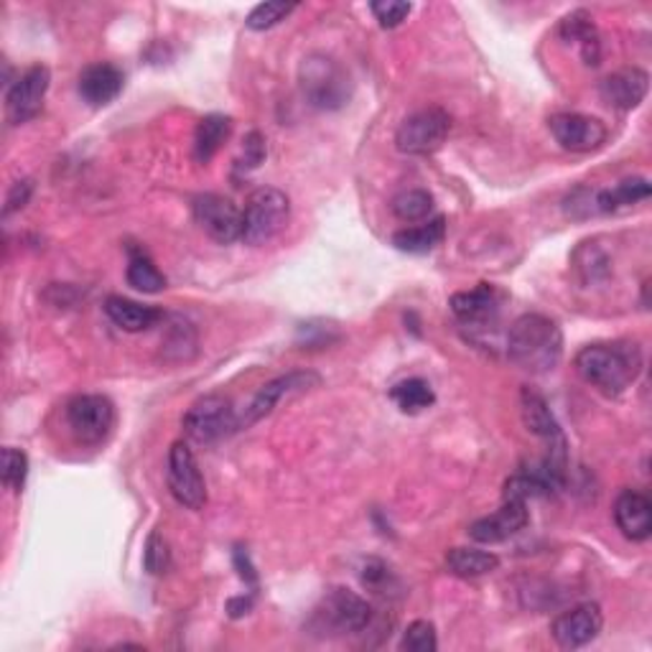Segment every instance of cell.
I'll return each instance as SVG.
<instances>
[{"label": "cell", "instance_id": "obj_14", "mask_svg": "<svg viewBox=\"0 0 652 652\" xmlns=\"http://www.w3.org/2000/svg\"><path fill=\"white\" fill-rule=\"evenodd\" d=\"M530 522L528 499L520 497H505L503 507L497 513L487 515L477 522L469 525V538L477 544H503V540L518 536V532Z\"/></svg>", "mask_w": 652, "mask_h": 652}, {"label": "cell", "instance_id": "obj_22", "mask_svg": "<svg viewBox=\"0 0 652 652\" xmlns=\"http://www.w3.org/2000/svg\"><path fill=\"white\" fill-rule=\"evenodd\" d=\"M230 133L232 121L227 115L201 117L197 133H194V158H197L199 164H207V161L222 148V143L230 138Z\"/></svg>", "mask_w": 652, "mask_h": 652}, {"label": "cell", "instance_id": "obj_32", "mask_svg": "<svg viewBox=\"0 0 652 652\" xmlns=\"http://www.w3.org/2000/svg\"><path fill=\"white\" fill-rule=\"evenodd\" d=\"M143 566L154 576L166 573L168 566H172V550H168V544L158 532H151L146 550H143Z\"/></svg>", "mask_w": 652, "mask_h": 652}, {"label": "cell", "instance_id": "obj_16", "mask_svg": "<svg viewBox=\"0 0 652 652\" xmlns=\"http://www.w3.org/2000/svg\"><path fill=\"white\" fill-rule=\"evenodd\" d=\"M648 87V72L640 70V66H627V70L609 74V77L601 82V97H604L614 110L627 113V110H634L645 100Z\"/></svg>", "mask_w": 652, "mask_h": 652}, {"label": "cell", "instance_id": "obj_18", "mask_svg": "<svg viewBox=\"0 0 652 652\" xmlns=\"http://www.w3.org/2000/svg\"><path fill=\"white\" fill-rule=\"evenodd\" d=\"M123 72L115 64H90L80 74V95L92 107H105L123 92Z\"/></svg>", "mask_w": 652, "mask_h": 652}, {"label": "cell", "instance_id": "obj_2", "mask_svg": "<svg viewBox=\"0 0 652 652\" xmlns=\"http://www.w3.org/2000/svg\"><path fill=\"white\" fill-rule=\"evenodd\" d=\"M507 358L530 375H544L563 358L561 327L544 313H522L507 334Z\"/></svg>", "mask_w": 652, "mask_h": 652}, {"label": "cell", "instance_id": "obj_9", "mask_svg": "<svg viewBox=\"0 0 652 652\" xmlns=\"http://www.w3.org/2000/svg\"><path fill=\"white\" fill-rule=\"evenodd\" d=\"M319 383H321L319 375L311 370H296V372H288V375L270 380V383L262 385L256 393V397L245 405V411L240 413V431L256 426L260 418L270 416V413L278 408V403H283L286 397L307 393Z\"/></svg>", "mask_w": 652, "mask_h": 652}, {"label": "cell", "instance_id": "obj_3", "mask_svg": "<svg viewBox=\"0 0 652 652\" xmlns=\"http://www.w3.org/2000/svg\"><path fill=\"white\" fill-rule=\"evenodd\" d=\"M301 92L309 105L319 110H340L350 100V74L327 54H311L301 64Z\"/></svg>", "mask_w": 652, "mask_h": 652}, {"label": "cell", "instance_id": "obj_13", "mask_svg": "<svg viewBox=\"0 0 652 652\" xmlns=\"http://www.w3.org/2000/svg\"><path fill=\"white\" fill-rule=\"evenodd\" d=\"M548 125L558 146L563 151H571V154H591V151L604 146L607 141L604 123L589 115L561 113L550 117Z\"/></svg>", "mask_w": 652, "mask_h": 652}, {"label": "cell", "instance_id": "obj_37", "mask_svg": "<svg viewBox=\"0 0 652 652\" xmlns=\"http://www.w3.org/2000/svg\"><path fill=\"white\" fill-rule=\"evenodd\" d=\"M250 607H252V597H248V599L240 597V599H232L227 609H230V617H242V614L250 612Z\"/></svg>", "mask_w": 652, "mask_h": 652}, {"label": "cell", "instance_id": "obj_31", "mask_svg": "<svg viewBox=\"0 0 652 652\" xmlns=\"http://www.w3.org/2000/svg\"><path fill=\"white\" fill-rule=\"evenodd\" d=\"M438 648V640H436V627L426 622V620H418L408 624V630L403 632V640H401V650H408V652H434Z\"/></svg>", "mask_w": 652, "mask_h": 652}, {"label": "cell", "instance_id": "obj_11", "mask_svg": "<svg viewBox=\"0 0 652 652\" xmlns=\"http://www.w3.org/2000/svg\"><path fill=\"white\" fill-rule=\"evenodd\" d=\"M317 620L342 634L365 632L372 622V607L350 589H332L321 601Z\"/></svg>", "mask_w": 652, "mask_h": 652}, {"label": "cell", "instance_id": "obj_35", "mask_svg": "<svg viewBox=\"0 0 652 652\" xmlns=\"http://www.w3.org/2000/svg\"><path fill=\"white\" fill-rule=\"evenodd\" d=\"M33 194V182L31 179H21L11 186V192H8V199H6V215H13L15 209H23L29 205Z\"/></svg>", "mask_w": 652, "mask_h": 652}, {"label": "cell", "instance_id": "obj_4", "mask_svg": "<svg viewBox=\"0 0 652 652\" xmlns=\"http://www.w3.org/2000/svg\"><path fill=\"white\" fill-rule=\"evenodd\" d=\"M291 217V201L276 186H260L245 201L242 242L266 245L283 230Z\"/></svg>", "mask_w": 652, "mask_h": 652}, {"label": "cell", "instance_id": "obj_6", "mask_svg": "<svg viewBox=\"0 0 652 652\" xmlns=\"http://www.w3.org/2000/svg\"><path fill=\"white\" fill-rule=\"evenodd\" d=\"M452 133V115L442 107H423L401 123L395 146L408 156H431L444 146Z\"/></svg>", "mask_w": 652, "mask_h": 652}, {"label": "cell", "instance_id": "obj_5", "mask_svg": "<svg viewBox=\"0 0 652 652\" xmlns=\"http://www.w3.org/2000/svg\"><path fill=\"white\" fill-rule=\"evenodd\" d=\"M184 431L192 442L215 444L219 438L240 431V413L235 411L230 397L225 395H205L186 411Z\"/></svg>", "mask_w": 652, "mask_h": 652}, {"label": "cell", "instance_id": "obj_28", "mask_svg": "<svg viewBox=\"0 0 652 652\" xmlns=\"http://www.w3.org/2000/svg\"><path fill=\"white\" fill-rule=\"evenodd\" d=\"M391 209L401 222H423L434 211V197L423 189H408L397 194Z\"/></svg>", "mask_w": 652, "mask_h": 652}, {"label": "cell", "instance_id": "obj_1", "mask_svg": "<svg viewBox=\"0 0 652 652\" xmlns=\"http://www.w3.org/2000/svg\"><path fill=\"white\" fill-rule=\"evenodd\" d=\"M576 372L583 383L607 397H620L642 372V352L634 342H599L576 354Z\"/></svg>", "mask_w": 652, "mask_h": 652}, {"label": "cell", "instance_id": "obj_23", "mask_svg": "<svg viewBox=\"0 0 652 652\" xmlns=\"http://www.w3.org/2000/svg\"><path fill=\"white\" fill-rule=\"evenodd\" d=\"M446 566L459 579H479V576L497 571L499 558L479 548H452L446 553Z\"/></svg>", "mask_w": 652, "mask_h": 652}, {"label": "cell", "instance_id": "obj_36", "mask_svg": "<svg viewBox=\"0 0 652 652\" xmlns=\"http://www.w3.org/2000/svg\"><path fill=\"white\" fill-rule=\"evenodd\" d=\"M262 158H266V141L260 133H250L245 138V161H248L245 166H258Z\"/></svg>", "mask_w": 652, "mask_h": 652}, {"label": "cell", "instance_id": "obj_33", "mask_svg": "<svg viewBox=\"0 0 652 652\" xmlns=\"http://www.w3.org/2000/svg\"><path fill=\"white\" fill-rule=\"evenodd\" d=\"M370 8L383 29L401 27V23L408 19V13L413 11L411 3H401V0H380V3H372Z\"/></svg>", "mask_w": 652, "mask_h": 652}, {"label": "cell", "instance_id": "obj_24", "mask_svg": "<svg viewBox=\"0 0 652 652\" xmlns=\"http://www.w3.org/2000/svg\"><path fill=\"white\" fill-rule=\"evenodd\" d=\"M648 197H650L648 179H624L617 184L614 189L597 192V209L599 215H612V211L638 205V201Z\"/></svg>", "mask_w": 652, "mask_h": 652}, {"label": "cell", "instance_id": "obj_27", "mask_svg": "<svg viewBox=\"0 0 652 652\" xmlns=\"http://www.w3.org/2000/svg\"><path fill=\"white\" fill-rule=\"evenodd\" d=\"M128 283L141 293H158L166 288V278L146 252H133L128 262Z\"/></svg>", "mask_w": 652, "mask_h": 652}, {"label": "cell", "instance_id": "obj_30", "mask_svg": "<svg viewBox=\"0 0 652 652\" xmlns=\"http://www.w3.org/2000/svg\"><path fill=\"white\" fill-rule=\"evenodd\" d=\"M296 11V3H260L252 8V13L248 15V29L252 31H268L281 23L286 15H291Z\"/></svg>", "mask_w": 652, "mask_h": 652}, {"label": "cell", "instance_id": "obj_20", "mask_svg": "<svg viewBox=\"0 0 652 652\" xmlns=\"http://www.w3.org/2000/svg\"><path fill=\"white\" fill-rule=\"evenodd\" d=\"M105 313L113 321L115 327H121L123 332H146L156 324V321L164 317L158 309L146 307V303L123 299V296H110L105 301Z\"/></svg>", "mask_w": 652, "mask_h": 652}, {"label": "cell", "instance_id": "obj_19", "mask_svg": "<svg viewBox=\"0 0 652 652\" xmlns=\"http://www.w3.org/2000/svg\"><path fill=\"white\" fill-rule=\"evenodd\" d=\"M452 311L462 324H485L495 319L499 311V293L495 286L479 283L472 291H462L452 296Z\"/></svg>", "mask_w": 652, "mask_h": 652}, {"label": "cell", "instance_id": "obj_10", "mask_svg": "<svg viewBox=\"0 0 652 652\" xmlns=\"http://www.w3.org/2000/svg\"><path fill=\"white\" fill-rule=\"evenodd\" d=\"M192 209L201 230L211 240H217L219 245L242 240V209L232 199L219 197V194H199Z\"/></svg>", "mask_w": 652, "mask_h": 652}, {"label": "cell", "instance_id": "obj_26", "mask_svg": "<svg viewBox=\"0 0 652 652\" xmlns=\"http://www.w3.org/2000/svg\"><path fill=\"white\" fill-rule=\"evenodd\" d=\"M391 397L395 401L397 408H401L403 413H411V416L413 413L431 408V405L436 403V395H434V391H431V385L421 377H411V380H403V383L393 385Z\"/></svg>", "mask_w": 652, "mask_h": 652}, {"label": "cell", "instance_id": "obj_12", "mask_svg": "<svg viewBox=\"0 0 652 652\" xmlns=\"http://www.w3.org/2000/svg\"><path fill=\"white\" fill-rule=\"evenodd\" d=\"M49 82H52V72H49V66L44 64H33L31 70L23 72L21 77L8 87V95H6L8 121L19 125V123L31 121V117H37L41 105H44Z\"/></svg>", "mask_w": 652, "mask_h": 652}, {"label": "cell", "instance_id": "obj_34", "mask_svg": "<svg viewBox=\"0 0 652 652\" xmlns=\"http://www.w3.org/2000/svg\"><path fill=\"white\" fill-rule=\"evenodd\" d=\"M566 215L573 217V219H587V217L599 215L597 189H587V186L576 189L571 197L566 199Z\"/></svg>", "mask_w": 652, "mask_h": 652}, {"label": "cell", "instance_id": "obj_7", "mask_svg": "<svg viewBox=\"0 0 652 652\" xmlns=\"http://www.w3.org/2000/svg\"><path fill=\"white\" fill-rule=\"evenodd\" d=\"M168 493L186 510H201L207 505V485L201 477L197 456L189 448V444L176 442L168 452Z\"/></svg>", "mask_w": 652, "mask_h": 652}, {"label": "cell", "instance_id": "obj_21", "mask_svg": "<svg viewBox=\"0 0 652 652\" xmlns=\"http://www.w3.org/2000/svg\"><path fill=\"white\" fill-rule=\"evenodd\" d=\"M446 237V219L436 217L428 219V222L408 227V230H401L393 235V245L403 252H413V256H423V252L434 250L436 245H442Z\"/></svg>", "mask_w": 652, "mask_h": 652}, {"label": "cell", "instance_id": "obj_17", "mask_svg": "<svg viewBox=\"0 0 652 652\" xmlns=\"http://www.w3.org/2000/svg\"><path fill=\"white\" fill-rule=\"evenodd\" d=\"M614 520L624 538L642 544L652 532V505L650 499L634 489H624L614 503Z\"/></svg>", "mask_w": 652, "mask_h": 652}, {"label": "cell", "instance_id": "obj_15", "mask_svg": "<svg viewBox=\"0 0 652 652\" xmlns=\"http://www.w3.org/2000/svg\"><path fill=\"white\" fill-rule=\"evenodd\" d=\"M601 627H604V614H601L599 604H579L569 609V612L558 614L553 624H550V634L558 645L566 650L583 648L591 640L599 638Z\"/></svg>", "mask_w": 652, "mask_h": 652}, {"label": "cell", "instance_id": "obj_29", "mask_svg": "<svg viewBox=\"0 0 652 652\" xmlns=\"http://www.w3.org/2000/svg\"><path fill=\"white\" fill-rule=\"evenodd\" d=\"M0 477H3V485L11 489V493H21L23 485H27V477H29V456L23 454L21 448L6 446L3 448V472H0Z\"/></svg>", "mask_w": 652, "mask_h": 652}, {"label": "cell", "instance_id": "obj_25", "mask_svg": "<svg viewBox=\"0 0 652 652\" xmlns=\"http://www.w3.org/2000/svg\"><path fill=\"white\" fill-rule=\"evenodd\" d=\"M561 37L566 41H573V44L581 46L583 62L587 64H599V37L594 23L587 13H573L569 19L563 21L561 27Z\"/></svg>", "mask_w": 652, "mask_h": 652}, {"label": "cell", "instance_id": "obj_8", "mask_svg": "<svg viewBox=\"0 0 652 652\" xmlns=\"http://www.w3.org/2000/svg\"><path fill=\"white\" fill-rule=\"evenodd\" d=\"M66 423L80 444L105 442L115 423V405L105 395H77L66 405Z\"/></svg>", "mask_w": 652, "mask_h": 652}]
</instances>
